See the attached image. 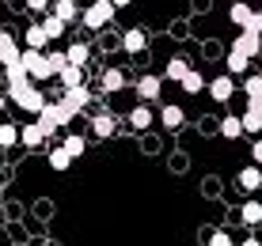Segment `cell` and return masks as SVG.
I'll return each instance as SVG.
<instances>
[{
  "label": "cell",
  "instance_id": "obj_29",
  "mask_svg": "<svg viewBox=\"0 0 262 246\" xmlns=\"http://www.w3.org/2000/svg\"><path fill=\"white\" fill-rule=\"evenodd\" d=\"M239 121H243V133H251V136H258V133H262V114L243 110V114H239Z\"/></svg>",
  "mask_w": 262,
  "mask_h": 246
},
{
  "label": "cell",
  "instance_id": "obj_35",
  "mask_svg": "<svg viewBox=\"0 0 262 246\" xmlns=\"http://www.w3.org/2000/svg\"><path fill=\"white\" fill-rule=\"evenodd\" d=\"M50 4H53V0H27V8H31V12H42V15L50 12Z\"/></svg>",
  "mask_w": 262,
  "mask_h": 246
},
{
  "label": "cell",
  "instance_id": "obj_24",
  "mask_svg": "<svg viewBox=\"0 0 262 246\" xmlns=\"http://www.w3.org/2000/svg\"><path fill=\"white\" fill-rule=\"evenodd\" d=\"M186 72H190V65H186V57H171V61H167V68H164V76H167V80H175V84H179V80H183Z\"/></svg>",
  "mask_w": 262,
  "mask_h": 246
},
{
  "label": "cell",
  "instance_id": "obj_25",
  "mask_svg": "<svg viewBox=\"0 0 262 246\" xmlns=\"http://www.w3.org/2000/svg\"><path fill=\"white\" fill-rule=\"evenodd\" d=\"M65 57H69V65H80V68H84L88 57H92V50H88L84 42H76V45H69V50H65Z\"/></svg>",
  "mask_w": 262,
  "mask_h": 246
},
{
  "label": "cell",
  "instance_id": "obj_6",
  "mask_svg": "<svg viewBox=\"0 0 262 246\" xmlns=\"http://www.w3.org/2000/svg\"><path fill=\"white\" fill-rule=\"evenodd\" d=\"M236 95V76H216V80H209V99L213 103H228V99Z\"/></svg>",
  "mask_w": 262,
  "mask_h": 246
},
{
  "label": "cell",
  "instance_id": "obj_1",
  "mask_svg": "<svg viewBox=\"0 0 262 246\" xmlns=\"http://www.w3.org/2000/svg\"><path fill=\"white\" fill-rule=\"evenodd\" d=\"M8 103H15L23 114H38L50 99H46V91L34 87V84H12V87H8Z\"/></svg>",
  "mask_w": 262,
  "mask_h": 246
},
{
  "label": "cell",
  "instance_id": "obj_31",
  "mask_svg": "<svg viewBox=\"0 0 262 246\" xmlns=\"http://www.w3.org/2000/svg\"><path fill=\"white\" fill-rule=\"evenodd\" d=\"M65 148H69V156H72V159H80V156L88 152V140H84V136H76V133H72V136H65Z\"/></svg>",
  "mask_w": 262,
  "mask_h": 246
},
{
  "label": "cell",
  "instance_id": "obj_38",
  "mask_svg": "<svg viewBox=\"0 0 262 246\" xmlns=\"http://www.w3.org/2000/svg\"><path fill=\"white\" fill-rule=\"evenodd\" d=\"M239 246H262V239H243Z\"/></svg>",
  "mask_w": 262,
  "mask_h": 246
},
{
  "label": "cell",
  "instance_id": "obj_32",
  "mask_svg": "<svg viewBox=\"0 0 262 246\" xmlns=\"http://www.w3.org/2000/svg\"><path fill=\"white\" fill-rule=\"evenodd\" d=\"M239 91H243L247 99H251V95H262V72H255V76H247V80H243V87H239Z\"/></svg>",
  "mask_w": 262,
  "mask_h": 246
},
{
  "label": "cell",
  "instance_id": "obj_18",
  "mask_svg": "<svg viewBox=\"0 0 262 246\" xmlns=\"http://www.w3.org/2000/svg\"><path fill=\"white\" fill-rule=\"evenodd\" d=\"M72 163H76V159L69 156V148H65V144H57V148H50V167H53V170H61V175H65V170L72 167Z\"/></svg>",
  "mask_w": 262,
  "mask_h": 246
},
{
  "label": "cell",
  "instance_id": "obj_28",
  "mask_svg": "<svg viewBox=\"0 0 262 246\" xmlns=\"http://www.w3.org/2000/svg\"><path fill=\"white\" fill-rule=\"evenodd\" d=\"M247 68H251V57H243V53L228 50V72H232V76H243Z\"/></svg>",
  "mask_w": 262,
  "mask_h": 246
},
{
  "label": "cell",
  "instance_id": "obj_14",
  "mask_svg": "<svg viewBox=\"0 0 262 246\" xmlns=\"http://www.w3.org/2000/svg\"><path fill=\"white\" fill-rule=\"evenodd\" d=\"M152 121H156V114L148 110V103H141V106H133V110H129V125H133L137 133L152 129Z\"/></svg>",
  "mask_w": 262,
  "mask_h": 246
},
{
  "label": "cell",
  "instance_id": "obj_15",
  "mask_svg": "<svg viewBox=\"0 0 262 246\" xmlns=\"http://www.w3.org/2000/svg\"><path fill=\"white\" fill-rule=\"evenodd\" d=\"M0 76H4V84H8V87H12V84H34V80L27 76V68H23V61H19V57H15L12 65H4V72H0Z\"/></svg>",
  "mask_w": 262,
  "mask_h": 246
},
{
  "label": "cell",
  "instance_id": "obj_34",
  "mask_svg": "<svg viewBox=\"0 0 262 246\" xmlns=\"http://www.w3.org/2000/svg\"><path fill=\"white\" fill-rule=\"evenodd\" d=\"M46 57H50V65H53V76H57V72L69 65V57H65V53H57V50H53V53H46Z\"/></svg>",
  "mask_w": 262,
  "mask_h": 246
},
{
  "label": "cell",
  "instance_id": "obj_23",
  "mask_svg": "<svg viewBox=\"0 0 262 246\" xmlns=\"http://www.w3.org/2000/svg\"><path fill=\"white\" fill-rule=\"evenodd\" d=\"M239 220L247 224V227H258L262 224V201H247L239 208Z\"/></svg>",
  "mask_w": 262,
  "mask_h": 246
},
{
  "label": "cell",
  "instance_id": "obj_22",
  "mask_svg": "<svg viewBox=\"0 0 262 246\" xmlns=\"http://www.w3.org/2000/svg\"><path fill=\"white\" fill-rule=\"evenodd\" d=\"M125 87V72L122 68H106L103 72V91L106 95H114V91H122Z\"/></svg>",
  "mask_w": 262,
  "mask_h": 246
},
{
  "label": "cell",
  "instance_id": "obj_2",
  "mask_svg": "<svg viewBox=\"0 0 262 246\" xmlns=\"http://www.w3.org/2000/svg\"><path fill=\"white\" fill-rule=\"evenodd\" d=\"M19 61L31 80H53V65L46 57V50H19Z\"/></svg>",
  "mask_w": 262,
  "mask_h": 246
},
{
  "label": "cell",
  "instance_id": "obj_10",
  "mask_svg": "<svg viewBox=\"0 0 262 246\" xmlns=\"http://www.w3.org/2000/svg\"><path fill=\"white\" fill-rule=\"evenodd\" d=\"M23 45H27V50H46V45H50V34H46V27H42V23H31V27H23Z\"/></svg>",
  "mask_w": 262,
  "mask_h": 246
},
{
  "label": "cell",
  "instance_id": "obj_4",
  "mask_svg": "<svg viewBox=\"0 0 262 246\" xmlns=\"http://www.w3.org/2000/svg\"><path fill=\"white\" fill-rule=\"evenodd\" d=\"M228 19H232V27H239V31H258V34H262L258 12H255L251 4H243V0H236V4L228 8Z\"/></svg>",
  "mask_w": 262,
  "mask_h": 246
},
{
  "label": "cell",
  "instance_id": "obj_8",
  "mask_svg": "<svg viewBox=\"0 0 262 246\" xmlns=\"http://www.w3.org/2000/svg\"><path fill=\"white\" fill-rule=\"evenodd\" d=\"M160 91H164V76H141V80H137V95H141V103H156Z\"/></svg>",
  "mask_w": 262,
  "mask_h": 246
},
{
  "label": "cell",
  "instance_id": "obj_26",
  "mask_svg": "<svg viewBox=\"0 0 262 246\" xmlns=\"http://www.w3.org/2000/svg\"><path fill=\"white\" fill-rule=\"evenodd\" d=\"M42 27H46L50 42H53V38H61V34L69 31V23H65V19H57V15H53V12H46V19H42Z\"/></svg>",
  "mask_w": 262,
  "mask_h": 246
},
{
  "label": "cell",
  "instance_id": "obj_41",
  "mask_svg": "<svg viewBox=\"0 0 262 246\" xmlns=\"http://www.w3.org/2000/svg\"><path fill=\"white\" fill-rule=\"evenodd\" d=\"M258 23H262V8H258Z\"/></svg>",
  "mask_w": 262,
  "mask_h": 246
},
{
  "label": "cell",
  "instance_id": "obj_27",
  "mask_svg": "<svg viewBox=\"0 0 262 246\" xmlns=\"http://www.w3.org/2000/svg\"><path fill=\"white\" fill-rule=\"evenodd\" d=\"M15 144H19V125L4 121L0 125V148H15Z\"/></svg>",
  "mask_w": 262,
  "mask_h": 246
},
{
  "label": "cell",
  "instance_id": "obj_17",
  "mask_svg": "<svg viewBox=\"0 0 262 246\" xmlns=\"http://www.w3.org/2000/svg\"><path fill=\"white\" fill-rule=\"evenodd\" d=\"M160 121H164L167 133H175V129H183L186 114H183V106H164V110H160Z\"/></svg>",
  "mask_w": 262,
  "mask_h": 246
},
{
  "label": "cell",
  "instance_id": "obj_12",
  "mask_svg": "<svg viewBox=\"0 0 262 246\" xmlns=\"http://www.w3.org/2000/svg\"><path fill=\"white\" fill-rule=\"evenodd\" d=\"M61 103H69L72 106V110H88V103H92V91H88L84 84H80V87H65V95H61Z\"/></svg>",
  "mask_w": 262,
  "mask_h": 246
},
{
  "label": "cell",
  "instance_id": "obj_42",
  "mask_svg": "<svg viewBox=\"0 0 262 246\" xmlns=\"http://www.w3.org/2000/svg\"><path fill=\"white\" fill-rule=\"evenodd\" d=\"M0 15H4V4H0Z\"/></svg>",
  "mask_w": 262,
  "mask_h": 246
},
{
  "label": "cell",
  "instance_id": "obj_16",
  "mask_svg": "<svg viewBox=\"0 0 262 246\" xmlns=\"http://www.w3.org/2000/svg\"><path fill=\"white\" fill-rule=\"evenodd\" d=\"M114 129H118V125H114V114H95L92 117V133L99 136V140H106V136H114Z\"/></svg>",
  "mask_w": 262,
  "mask_h": 246
},
{
  "label": "cell",
  "instance_id": "obj_19",
  "mask_svg": "<svg viewBox=\"0 0 262 246\" xmlns=\"http://www.w3.org/2000/svg\"><path fill=\"white\" fill-rule=\"evenodd\" d=\"M50 12L57 15V19H65V23H72L80 15V8H76V0H53L50 4Z\"/></svg>",
  "mask_w": 262,
  "mask_h": 246
},
{
  "label": "cell",
  "instance_id": "obj_13",
  "mask_svg": "<svg viewBox=\"0 0 262 246\" xmlns=\"http://www.w3.org/2000/svg\"><path fill=\"white\" fill-rule=\"evenodd\" d=\"M19 57V42H15L12 31H0V68L12 65V61Z\"/></svg>",
  "mask_w": 262,
  "mask_h": 246
},
{
  "label": "cell",
  "instance_id": "obj_21",
  "mask_svg": "<svg viewBox=\"0 0 262 246\" xmlns=\"http://www.w3.org/2000/svg\"><path fill=\"white\" fill-rule=\"evenodd\" d=\"M221 136H224V140H239V136H243V121H239L236 114L221 117Z\"/></svg>",
  "mask_w": 262,
  "mask_h": 246
},
{
  "label": "cell",
  "instance_id": "obj_39",
  "mask_svg": "<svg viewBox=\"0 0 262 246\" xmlns=\"http://www.w3.org/2000/svg\"><path fill=\"white\" fill-rule=\"evenodd\" d=\"M111 4H114V8H125V4H133V0H111Z\"/></svg>",
  "mask_w": 262,
  "mask_h": 246
},
{
  "label": "cell",
  "instance_id": "obj_33",
  "mask_svg": "<svg viewBox=\"0 0 262 246\" xmlns=\"http://www.w3.org/2000/svg\"><path fill=\"white\" fill-rule=\"evenodd\" d=\"M202 242H209V246H236V239H232V235H224V231H213L209 239H202Z\"/></svg>",
  "mask_w": 262,
  "mask_h": 246
},
{
  "label": "cell",
  "instance_id": "obj_20",
  "mask_svg": "<svg viewBox=\"0 0 262 246\" xmlns=\"http://www.w3.org/2000/svg\"><path fill=\"white\" fill-rule=\"evenodd\" d=\"M57 80H61V87H80V84H84V68H80V65H65L57 72Z\"/></svg>",
  "mask_w": 262,
  "mask_h": 246
},
{
  "label": "cell",
  "instance_id": "obj_3",
  "mask_svg": "<svg viewBox=\"0 0 262 246\" xmlns=\"http://www.w3.org/2000/svg\"><path fill=\"white\" fill-rule=\"evenodd\" d=\"M114 12L118 8L111 4V0H92V4L84 8V27H92V31H106L114 19Z\"/></svg>",
  "mask_w": 262,
  "mask_h": 246
},
{
  "label": "cell",
  "instance_id": "obj_40",
  "mask_svg": "<svg viewBox=\"0 0 262 246\" xmlns=\"http://www.w3.org/2000/svg\"><path fill=\"white\" fill-rule=\"evenodd\" d=\"M4 106H8V95H0V114H4Z\"/></svg>",
  "mask_w": 262,
  "mask_h": 246
},
{
  "label": "cell",
  "instance_id": "obj_37",
  "mask_svg": "<svg viewBox=\"0 0 262 246\" xmlns=\"http://www.w3.org/2000/svg\"><path fill=\"white\" fill-rule=\"evenodd\" d=\"M247 110H255V114H262V95H251V99H247Z\"/></svg>",
  "mask_w": 262,
  "mask_h": 246
},
{
  "label": "cell",
  "instance_id": "obj_30",
  "mask_svg": "<svg viewBox=\"0 0 262 246\" xmlns=\"http://www.w3.org/2000/svg\"><path fill=\"white\" fill-rule=\"evenodd\" d=\"M179 84H183V91H186V95H198V91H205V80L202 76H198V72L190 68V72H186V76L183 80H179Z\"/></svg>",
  "mask_w": 262,
  "mask_h": 246
},
{
  "label": "cell",
  "instance_id": "obj_36",
  "mask_svg": "<svg viewBox=\"0 0 262 246\" xmlns=\"http://www.w3.org/2000/svg\"><path fill=\"white\" fill-rule=\"evenodd\" d=\"M251 163L262 167V136H255V144H251Z\"/></svg>",
  "mask_w": 262,
  "mask_h": 246
},
{
  "label": "cell",
  "instance_id": "obj_9",
  "mask_svg": "<svg viewBox=\"0 0 262 246\" xmlns=\"http://www.w3.org/2000/svg\"><path fill=\"white\" fill-rule=\"evenodd\" d=\"M236 178H239V189H243V193H258V189H262V167H258V163L243 167Z\"/></svg>",
  "mask_w": 262,
  "mask_h": 246
},
{
  "label": "cell",
  "instance_id": "obj_11",
  "mask_svg": "<svg viewBox=\"0 0 262 246\" xmlns=\"http://www.w3.org/2000/svg\"><path fill=\"white\" fill-rule=\"evenodd\" d=\"M19 140H23V148H31V152L46 148V133L38 129V121H31V125H19Z\"/></svg>",
  "mask_w": 262,
  "mask_h": 246
},
{
  "label": "cell",
  "instance_id": "obj_5",
  "mask_svg": "<svg viewBox=\"0 0 262 246\" xmlns=\"http://www.w3.org/2000/svg\"><path fill=\"white\" fill-rule=\"evenodd\" d=\"M232 50L243 53V57H258V53H262V38H258V31H239V34H236V42H232Z\"/></svg>",
  "mask_w": 262,
  "mask_h": 246
},
{
  "label": "cell",
  "instance_id": "obj_7",
  "mask_svg": "<svg viewBox=\"0 0 262 246\" xmlns=\"http://www.w3.org/2000/svg\"><path fill=\"white\" fill-rule=\"evenodd\" d=\"M122 50H125V53H133V57L148 50V34H144V27H129V31L122 34Z\"/></svg>",
  "mask_w": 262,
  "mask_h": 246
}]
</instances>
